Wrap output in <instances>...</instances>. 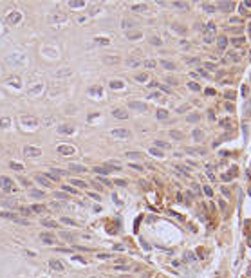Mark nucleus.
<instances>
[{
	"instance_id": "nucleus-44",
	"label": "nucleus",
	"mask_w": 251,
	"mask_h": 278,
	"mask_svg": "<svg viewBox=\"0 0 251 278\" xmlns=\"http://www.w3.org/2000/svg\"><path fill=\"white\" fill-rule=\"evenodd\" d=\"M52 267H54V269H58V271H60V269H62V264H60V262H52Z\"/></svg>"
},
{
	"instance_id": "nucleus-41",
	"label": "nucleus",
	"mask_w": 251,
	"mask_h": 278,
	"mask_svg": "<svg viewBox=\"0 0 251 278\" xmlns=\"http://www.w3.org/2000/svg\"><path fill=\"white\" fill-rule=\"evenodd\" d=\"M33 210H34V211H45V206H40V204H38V206L33 208Z\"/></svg>"
},
{
	"instance_id": "nucleus-48",
	"label": "nucleus",
	"mask_w": 251,
	"mask_h": 278,
	"mask_svg": "<svg viewBox=\"0 0 251 278\" xmlns=\"http://www.w3.org/2000/svg\"><path fill=\"white\" fill-rule=\"evenodd\" d=\"M0 125H2V127H7V125H9V119H2V121H0Z\"/></svg>"
},
{
	"instance_id": "nucleus-25",
	"label": "nucleus",
	"mask_w": 251,
	"mask_h": 278,
	"mask_svg": "<svg viewBox=\"0 0 251 278\" xmlns=\"http://www.w3.org/2000/svg\"><path fill=\"white\" fill-rule=\"evenodd\" d=\"M126 36L130 38V40H135V38H141V33H139V31H137V33H128Z\"/></svg>"
},
{
	"instance_id": "nucleus-26",
	"label": "nucleus",
	"mask_w": 251,
	"mask_h": 278,
	"mask_svg": "<svg viewBox=\"0 0 251 278\" xmlns=\"http://www.w3.org/2000/svg\"><path fill=\"white\" fill-rule=\"evenodd\" d=\"M96 42L100 45H109V38H96Z\"/></svg>"
},
{
	"instance_id": "nucleus-18",
	"label": "nucleus",
	"mask_w": 251,
	"mask_h": 278,
	"mask_svg": "<svg viewBox=\"0 0 251 278\" xmlns=\"http://www.w3.org/2000/svg\"><path fill=\"white\" fill-rule=\"evenodd\" d=\"M139 63H141V61H139V60H134V58L126 60V65H128V67H137Z\"/></svg>"
},
{
	"instance_id": "nucleus-33",
	"label": "nucleus",
	"mask_w": 251,
	"mask_h": 278,
	"mask_svg": "<svg viewBox=\"0 0 251 278\" xmlns=\"http://www.w3.org/2000/svg\"><path fill=\"white\" fill-rule=\"evenodd\" d=\"M228 58H230L231 61H239V54H235V52H230V54H228Z\"/></svg>"
},
{
	"instance_id": "nucleus-39",
	"label": "nucleus",
	"mask_w": 251,
	"mask_h": 278,
	"mask_svg": "<svg viewBox=\"0 0 251 278\" xmlns=\"http://www.w3.org/2000/svg\"><path fill=\"white\" fill-rule=\"evenodd\" d=\"M42 238H43V240H47V242H54V238H52L51 235H42Z\"/></svg>"
},
{
	"instance_id": "nucleus-8",
	"label": "nucleus",
	"mask_w": 251,
	"mask_h": 278,
	"mask_svg": "<svg viewBox=\"0 0 251 278\" xmlns=\"http://www.w3.org/2000/svg\"><path fill=\"white\" fill-rule=\"evenodd\" d=\"M112 134H114V136H119V137H128V136H130V132L125 130V128H116Z\"/></svg>"
},
{
	"instance_id": "nucleus-36",
	"label": "nucleus",
	"mask_w": 251,
	"mask_h": 278,
	"mask_svg": "<svg viewBox=\"0 0 251 278\" xmlns=\"http://www.w3.org/2000/svg\"><path fill=\"white\" fill-rule=\"evenodd\" d=\"M42 222L45 224V226H49V228H54V226H56V222H52V220H42Z\"/></svg>"
},
{
	"instance_id": "nucleus-11",
	"label": "nucleus",
	"mask_w": 251,
	"mask_h": 278,
	"mask_svg": "<svg viewBox=\"0 0 251 278\" xmlns=\"http://www.w3.org/2000/svg\"><path fill=\"white\" fill-rule=\"evenodd\" d=\"M94 172H96V173H100V175H105V173H110V170H109L107 166H105V168H101V166H96V168H94Z\"/></svg>"
},
{
	"instance_id": "nucleus-14",
	"label": "nucleus",
	"mask_w": 251,
	"mask_h": 278,
	"mask_svg": "<svg viewBox=\"0 0 251 278\" xmlns=\"http://www.w3.org/2000/svg\"><path fill=\"white\" fill-rule=\"evenodd\" d=\"M36 181L40 182V184H43V186H47V188L51 186V182H49L47 179H45V177H42V175H36Z\"/></svg>"
},
{
	"instance_id": "nucleus-22",
	"label": "nucleus",
	"mask_w": 251,
	"mask_h": 278,
	"mask_svg": "<svg viewBox=\"0 0 251 278\" xmlns=\"http://www.w3.org/2000/svg\"><path fill=\"white\" fill-rule=\"evenodd\" d=\"M29 195H33V197H43V191H38V190H29Z\"/></svg>"
},
{
	"instance_id": "nucleus-9",
	"label": "nucleus",
	"mask_w": 251,
	"mask_h": 278,
	"mask_svg": "<svg viewBox=\"0 0 251 278\" xmlns=\"http://www.w3.org/2000/svg\"><path fill=\"white\" fill-rule=\"evenodd\" d=\"M126 157H128V159H143L144 155H143L141 152H126Z\"/></svg>"
},
{
	"instance_id": "nucleus-6",
	"label": "nucleus",
	"mask_w": 251,
	"mask_h": 278,
	"mask_svg": "<svg viewBox=\"0 0 251 278\" xmlns=\"http://www.w3.org/2000/svg\"><path fill=\"white\" fill-rule=\"evenodd\" d=\"M69 170L71 172H78V173H87V168L85 166H81V164H69Z\"/></svg>"
},
{
	"instance_id": "nucleus-31",
	"label": "nucleus",
	"mask_w": 251,
	"mask_h": 278,
	"mask_svg": "<svg viewBox=\"0 0 251 278\" xmlns=\"http://www.w3.org/2000/svg\"><path fill=\"white\" fill-rule=\"evenodd\" d=\"M173 5L181 7V9H186V7H188V4H184V2H173Z\"/></svg>"
},
{
	"instance_id": "nucleus-30",
	"label": "nucleus",
	"mask_w": 251,
	"mask_h": 278,
	"mask_svg": "<svg viewBox=\"0 0 251 278\" xmlns=\"http://www.w3.org/2000/svg\"><path fill=\"white\" fill-rule=\"evenodd\" d=\"M150 42L154 43V45H161V38H157V36H152V38H150Z\"/></svg>"
},
{
	"instance_id": "nucleus-7",
	"label": "nucleus",
	"mask_w": 251,
	"mask_h": 278,
	"mask_svg": "<svg viewBox=\"0 0 251 278\" xmlns=\"http://www.w3.org/2000/svg\"><path fill=\"white\" fill-rule=\"evenodd\" d=\"M161 65H163L164 69H168V71H175V69H177V65L173 63V61H168V60H163Z\"/></svg>"
},
{
	"instance_id": "nucleus-28",
	"label": "nucleus",
	"mask_w": 251,
	"mask_h": 278,
	"mask_svg": "<svg viewBox=\"0 0 251 278\" xmlns=\"http://www.w3.org/2000/svg\"><path fill=\"white\" fill-rule=\"evenodd\" d=\"M215 9H217L215 5H208V4H204V11H208V13H213Z\"/></svg>"
},
{
	"instance_id": "nucleus-17",
	"label": "nucleus",
	"mask_w": 251,
	"mask_h": 278,
	"mask_svg": "<svg viewBox=\"0 0 251 278\" xmlns=\"http://www.w3.org/2000/svg\"><path fill=\"white\" fill-rule=\"evenodd\" d=\"M157 119H168V112L166 110H157Z\"/></svg>"
},
{
	"instance_id": "nucleus-37",
	"label": "nucleus",
	"mask_w": 251,
	"mask_h": 278,
	"mask_svg": "<svg viewBox=\"0 0 251 278\" xmlns=\"http://www.w3.org/2000/svg\"><path fill=\"white\" fill-rule=\"evenodd\" d=\"M11 168L18 170V172H22V170H24V166H22V164H14V163H11Z\"/></svg>"
},
{
	"instance_id": "nucleus-52",
	"label": "nucleus",
	"mask_w": 251,
	"mask_h": 278,
	"mask_svg": "<svg viewBox=\"0 0 251 278\" xmlns=\"http://www.w3.org/2000/svg\"><path fill=\"white\" fill-rule=\"evenodd\" d=\"M168 83H173V85H177V80H173V78H168Z\"/></svg>"
},
{
	"instance_id": "nucleus-50",
	"label": "nucleus",
	"mask_w": 251,
	"mask_h": 278,
	"mask_svg": "<svg viewBox=\"0 0 251 278\" xmlns=\"http://www.w3.org/2000/svg\"><path fill=\"white\" fill-rule=\"evenodd\" d=\"M206 67L210 69V71H215V65H213V63H206Z\"/></svg>"
},
{
	"instance_id": "nucleus-19",
	"label": "nucleus",
	"mask_w": 251,
	"mask_h": 278,
	"mask_svg": "<svg viewBox=\"0 0 251 278\" xmlns=\"http://www.w3.org/2000/svg\"><path fill=\"white\" fill-rule=\"evenodd\" d=\"M231 42H233L235 47H240V45H244V38H233Z\"/></svg>"
},
{
	"instance_id": "nucleus-10",
	"label": "nucleus",
	"mask_w": 251,
	"mask_h": 278,
	"mask_svg": "<svg viewBox=\"0 0 251 278\" xmlns=\"http://www.w3.org/2000/svg\"><path fill=\"white\" fill-rule=\"evenodd\" d=\"M130 107H132V109H137V110H141V112H144V110H146V105H141V103H135V101H130Z\"/></svg>"
},
{
	"instance_id": "nucleus-4",
	"label": "nucleus",
	"mask_w": 251,
	"mask_h": 278,
	"mask_svg": "<svg viewBox=\"0 0 251 278\" xmlns=\"http://www.w3.org/2000/svg\"><path fill=\"white\" fill-rule=\"evenodd\" d=\"M58 152H60V153H67V155H72V153H74V148H72V146H67V144H60V146H58Z\"/></svg>"
},
{
	"instance_id": "nucleus-13",
	"label": "nucleus",
	"mask_w": 251,
	"mask_h": 278,
	"mask_svg": "<svg viewBox=\"0 0 251 278\" xmlns=\"http://www.w3.org/2000/svg\"><path fill=\"white\" fill-rule=\"evenodd\" d=\"M72 130H74V128H72L71 125H62V127H60V132H62V134H71Z\"/></svg>"
},
{
	"instance_id": "nucleus-29",
	"label": "nucleus",
	"mask_w": 251,
	"mask_h": 278,
	"mask_svg": "<svg viewBox=\"0 0 251 278\" xmlns=\"http://www.w3.org/2000/svg\"><path fill=\"white\" fill-rule=\"evenodd\" d=\"M132 9H134V11H146V5H144V4H141V5H134Z\"/></svg>"
},
{
	"instance_id": "nucleus-23",
	"label": "nucleus",
	"mask_w": 251,
	"mask_h": 278,
	"mask_svg": "<svg viewBox=\"0 0 251 278\" xmlns=\"http://www.w3.org/2000/svg\"><path fill=\"white\" fill-rule=\"evenodd\" d=\"M110 87L112 89H123V81H112Z\"/></svg>"
},
{
	"instance_id": "nucleus-24",
	"label": "nucleus",
	"mask_w": 251,
	"mask_h": 278,
	"mask_svg": "<svg viewBox=\"0 0 251 278\" xmlns=\"http://www.w3.org/2000/svg\"><path fill=\"white\" fill-rule=\"evenodd\" d=\"M170 136H172L173 139H182V134H181V132H175V130H170Z\"/></svg>"
},
{
	"instance_id": "nucleus-40",
	"label": "nucleus",
	"mask_w": 251,
	"mask_h": 278,
	"mask_svg": "<svg viewBox=\"0 0 251 278\" xmlns=\"http://www.w3.org/2000/svg\"><path fill=\"white\" fill-rule=\"evenodd\" d=\"M144 65H146V67H155V61H154V60H148V61H144Z\"/></svg>"
},
{
	"instance_id": "nucleus-3",
	"label": "nucleus",
	"mask_w": 251,
	"mask_h": 278,
	"mask_svg": "<svg viewBox=\"0 0 251 278\" xmlns=\"http://www.w3.org/2000/svg\"><path fill=\"white\" fill-rule=\"evenodd\" d=\"M215 7H217V9H222V11H231L235 7V4L233 2H219Z\"/></svg>"
},
{
	"instance_id": "nucleus-34",
	"label": "nucleus",
	"mask_w": 251,
	"mask_h": 278,
	"mask_svg": "<svg viewBox=\"0 0 251 278\" xmlns=\"http://www.w3.org/2000/svg\"><path fill=\"white\" fill-rule=\"evenodd\" d=\"M188 121H199V114H192V116H188Z\"/></svg>"
},
{
	"instance_id": "nucleus-35",
	"label": "nucleus",
	"mask_w": 251,
	"mask_h": 278,
	"mask_svg": "<svg viewBox=\"0 0 251 278\" xmlns=\"http://www.w3.org/2000/svg\"><path fill=\"white\" fill-rule=\"evenodd\" d=\"M204 42H206V43H211V42H213V34H206V36H204Z\"/></svg>"
},
{
	"instance_id": "nucleus-51",
	"label": "nucleus",
	"mask_w": 251,
	"mask_h": 278,
	"mask_svg": "<svg viewBox=\"0 0 251 278\" xmlns=\"http://www.w3.org/2000/svg\"><path fill=\"white\" fill-rule=\"evenodd\" d=\"M204 191H206L208 195H211V190H210V186H204Z\"/></svg>"
},
{
	"instance_id": "nucleus-43",
	"label": "nucleus",
	"mask_w": 251,
	"mask_h": 278,
	"mask_svg": "<svg viewBox=\"0 0 251 278\" xmlns=\"http://www.w3.org/2000/svg\"><path fill=\"white\" fill-rule=\"evenodd\" d=\"M100 182H103L105 186H110V184H112V182H110L109 179H101V177H100Z\"/></svg>"
},
{
	"instance_id": "nucleus-21",
	"label": "nucleus",
	"mask_w": 251,
	"mask_h": 278,
	"mask_svg": "<svg viewBox=\"0 0 251 278\" xmlns=\"http://www.w3.org/2000/svg\"><path fill=\"white\" fill-rule=\"evenodd\" d=\"M150 153H152V155H157V157H163V155H164V153H163L161 150H157V148H150Z\"/></svg>"
},
{
	"instance_id": "nucleus-46",
	"label": "nucleus",
	"mask_w": 251,
	"mask_h": 278,
	"mask_svg": "<svg viewBox=\"0 0 251 278\" xmlns=\"http://www.w3.org/2000/svg\"><path fill=\"white\" fill-rule=\"evenodd\" d=\"M69 5H71V7H72V5H74V7H80V5H83V2H71Z\"/></svg>"
},
{
	"instance_id": "nucleus-45",
	"label": "nucleus",
	"mask_w": 251,
	"mask_h": 278,
	"mask_svg": "<svg viewBox=\"0 0 251 278\" xmlns=\"http://www.w3.org/2000/svg\"><path fill=\"white\" fill-rule=\"evenodd\" d=\"M123 25H125V27H132V25H134V22H130V20H125V22H123Z\"/></svg>"
},
{
	"instance_id": "nucleus-42",
	"label": "nucleus",
	"mask_w": 251,
	"mask_h": 278,
	"mask_svg": "<svg viewBox=\"0 0 251 278\" xmlns=\"http://www.w3.org/2000/svg\"><path fill=\"white\" fill-rule=\"evenodd\" d=\"M114 184H118V186H126V181H121V179H118Z\"/></svg>"
},
{
	"instance_id": "nucleus-20",
	"label": "nucleus",
	"mask_w": 251,
	"mask_h": 278,
	"mask_svg": "<svg viewBox=\"0 0 251 278\" xmlns=\"http://www.w3.org/2000/svg\"><path fill=\"white\" fill-rule=\"evenodd\" d=\"M154 144L157 146V148H170V144H168V143H164V141H155Z\"/></svg>"
},
{
	"instance_id": "nucleus-15",
	"label": "nucleus",
	"mask_w": 251,
	"mask_h": 278,
	"mask_svg": "<svg viewBox=\"0 0 251 278\" xmlns=\"http://www.w3.org/2000/svg\"><path fill=\"white\" fill-rule=\"evenodd\" d=\"M71 182H72V186H78V188H87V184L83 182V181H80V179H72Z\"/></svg>"
},
{
	"instance_id": "nucleus-32",
	"label": "nucleus",
	"mask_w": 251,
	"mask_h": 278,
	"mask_svg": "<svg viewBox=\"0 0 251 278\" xmlns=\"http://www.w3.org/2000/svg\"><path fill=\"white\" fill-rule=\"evenodd\" d=\"M9 20H11V22H18V20H20V16H18V13H11V16H9Z\"/></svg>"
},
{
	"instance_id": "nucleus-1",
	"label": "nucleus",
	"mask_w": 251,
	"mask_h": 278,
	"mask_svg": "<svg viewBox=\"0 0 251 278\" xmlns=\"http://www.w3.org/2000/svg\"><path fill=\"white\" fill-rule=\"evenodd\" d=\"M0 184H2L4 191H14V190H16L14 182H13L11 179H7V177H0Z\"/></svg>"
},
{
	"instance_id": "nucleus-2",
	"label": "nucleus",
	"mask_w": 251,
	"mask_h": 278,
	"mask_svg": "<svg viewBox=\"0 0 251 278\" xmlns=\"http://www.w3.org/2000/svg\"><path fill=\"white\" fill-rule=\"evenodd\" d=\"M112 114H114V118H118V119H126L128 118V114H126L125 109H114Z\"/></svg>"
},
{
	"instance_id": "nucleus-16",
	"label": "nucleus",
	"mask_w": 251,
	"mask_h": 278,
	"mask_svg": "<svg viewBox=\"0 0 251 278\" xmlns=\"http://www.w3.org/2000/svg\"><path fill=\"white\" fill-rule=\"evenodd\" d=\"M119 58L118 56H105V63H118Z\"/></svg>"
},
{
	"instance_id": "nucleus-12",
	"label": "nucleus",
	"mask_w": 251,
	"mask_h": 278,
	"mask_svg": "<svg viewBox=\"0 0 251 278\" xmlns=\"http://www.w3.org/2000/svg\"><path fill=\"white\" fill-rule=\"evenodd\" d=\"M217 45H219L220 49H224L226 45H228V40H226L224 36H219V38H217Z\"/></svg>"
},
{
	"instance_id": "nucleus-47",
	"label": "nucleus",
	"mask_w": 251,
	"mask_h": 278,
	"mask_svg": "<svg viewBox=\"0 0 251 278\" xmlns=\"http://www.w3.org/2000/svg\"><path fill=\"white\" fill-rule=\"evenodd\" d=\"M130 168H134V170H139V172L143 170V166H139V164H130Z\"/></svg>"
},
{
	"instance_id": "nucleus-27",
	"label": "nucleus",
	"mask_w": 251,
	"mask_h": 278,
	"mask_svg": "<svg viewBox=\"0 0 251 278\" xmlns=\"http://www.w3.org/2000/svg\"><path fill=\"white\" fill-rule=\"evenodd\" d=\"M193 137L197 139V141H201V139H202V132H201V130H199V128H197V130H195V132H193Z\"/></svg>"
},
{
	"instance_id": "nucleus-49",
	"label": "nucleus",
	"mask_w": 251,
	"mask_h": 278,
	"mask_svg": "<svg viewBox=\"0 0 251 278\" xmlns=\"http://www.w3.org/2000/svg\"><path fill=\"white\" fill-rule=\"evenodd\" d=\"M188 110V105H184V107H181V109H177V112H186Z\"/></svg>"
},
{
	"instance_id": "nucleus-5",
	"label": "nucleus",
	"mask_w": 251,
	"mask_h": 278,
	"mask_svg": "<svg viewBox=\"0 0 251 278\" xmlns=\"http://www.w3.org/2000/svg\"><path fill=\"white\" fill-rule=\"evenodd\" d=\"M40 150L38 148H33V146H25V155H29V157H38L40 155Z\"/></svg>"
},
{
	"instance_id": "nucleus-38",
	"label": "nucleus",
	"mask_w": 251,
	"mask_h": 278,
	"mask_svg": "<svg viewBox=\"0 0 251 278\" xmlns=\"http://www.w3.org/2000/svg\"><path fill=\"white\" fill-rule=\"evenodd\" d=\"M188 87L192 89V90H199V89H201V87H199L197 83H188Z\"/></svg>"
}]
</instances>
